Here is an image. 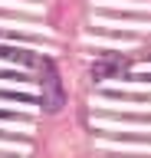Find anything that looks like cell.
Wrapping results in <instances>:
<instances>
[{
  "label": "cell",
  "instance_id": "cell-2",
  "mask_svg": "<svg viewBox=\"0 0 151 158\" xmlns=\"http://www.w3.org/2000/svg\"><path fill=\"white\" fill-rule=\"evenodd\" d=\"M125 66H128V63H125L121 56H105V59H99V63L92 66V76H95V79H105V76H118V73H121Z\"/></svg>",
  "mask_w": 151,
  "mask_h": 158
},
{
  "label": "cell",
  "instance_id": "cell-1",
  "mask_svg": "<svg viewBox=\"0 0 151 158\" xmlns=\"http://www.w3.org/2000/svg\"><path fill=\"white\" fill-rule=\"evenodd\" d=\"M40 92H43V109L50 112H59L62 102H66V92H62V82H59V73L50 59H43V79H40Z\"/></svg>",
  "mask_w": 151,
  "mask_h": 158
}]
</instances>
